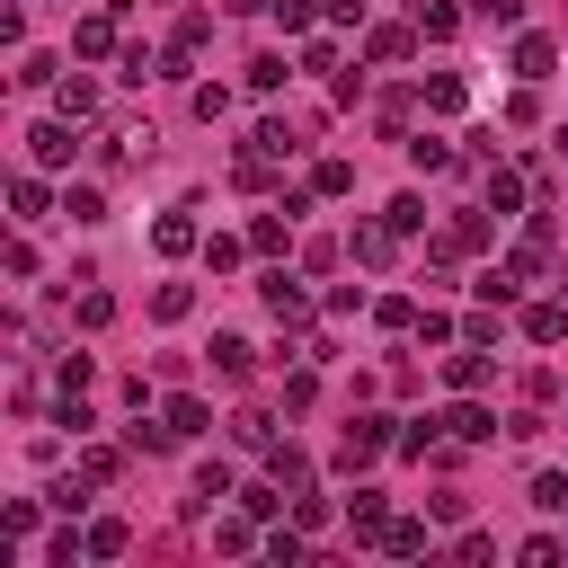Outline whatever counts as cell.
Listing matches in <instances>:
<instances>
[{
    "instance_id": "ee69618b",
    "label": "cell",
    "mask_w": 568,
    "mask_h": 568,
    "mask_svg": "<svg viewBox=\"0 0 568 568\" xmlns=\"http://www.w3.org/2000/svg\"><path fill=\"white\" fill-rule=\"evenodd\" d=\"M240 248H248V231H240V240H222V231H213V240H204V266H213V275H231V266H240Z\"/></svg>"
},
{
    "instance_id": "d590c367",
    "label": "cell",
    "mask_w": 568,
    "mask_h": 568,
    "mask_svg": "<svg viewBox=\"0 0 568 568\" xmlns=\"http://www.w3.org/2000/svg\"><path fill=\"white\" fill-rule=\"evenodd\" d=\"M71 320H80V328H106V320H115V293H98V284H89V293L71 302Z\"/></svg>"
},
{
    "instance_id": "30bf717a",
    "label": "cell",
    "mask_w": 568,
    "mask_h": 568,
    "mask_svg": "<svg viewBox=\"0 0 568 568\" xmlns=\"http://www.w3.org/2000/svg\"><path fill=\"white\" fill-rule=\"evenodd\" d=\"M382 524H390V497H382V488H355V497H346V532H355V541H382Z\"/></svg>"
},
{
    "instance_id": "836d02e7",
    "label": "cell",
    "mask_w": 568,
    "mask_h": 568,
    "mask_svg": "<svg viewBox=\"0 0 568 568\" xmlns=\"http://www.w3.org/2000/svg\"><path fill=\"white\" fill-rule=\"evenodd\" d=\"M346 186H355V160H320L311 169V195H346Z\"/></svg>"
},
{
    "instance_id": "603a6c76",
    "label": "cell",
    "mask_w": 568,
    "mask_h": 568,
    "mask_svg": "<svg viewBox=\"0 0 568 568\" xmlns=\"http://www.w3.org/2000/svg\"><path fill=\"white\" fill-rule=\"evenodd\" d=\"M124 550H133V524L98 515V524H89V559H124Z\"/></svg>"
},
{
    "instance_id": "bcb514c9",
    "label": "cell",
    "mask_w": 568,
    "mask_h": 568,
    "mask_svg": "<svg viewBox=\"0 0 568 568\" xmlns=\"http://www.w3.org/2000/svg\"><path fill=\"white\" fill-rule=\"evenodd\" d=\"M186 106H195V115H204V124H222V115H231V89H213V80H204V89H195V98H186Z\"/></svg>"
},
{
    "instance_id": "74e56055",
    "label": "cell",
    "mask_w": 568,
    "mask_h": 568,
    "mask_svg": "<svg viewBox=\"0 0 568 568\" xmlns=\"http://www.w3.org/2000/svg\"><path fill=\"white\" fill-rule=\"evenodd\" d=\"M240 515H257V524H266V515H284V479H266V488H240Z\"/></svg>"
},
{
    "instance_id": "4fadbf2b",
    "label": "cell",
    "mask_w": 568,
    "mask_h": 568,
    "mask_svg": "<svg viewBox=\"0 0 568 568\" xmlns=\"http://www.w3.org/2000/svg\"><path fill=\"white\" fill-rule=\"evenodd\" d=\"M444 435H453V444H488V435H497V417H488L479 399H453V408H444Z\"/></svg>"
},
{
    "instance_id": "f546056e",
    "label": "cell",
    "mask_w": 568,
    "mask_h": 568,
    "mask_svg": "<svg viewBox=\"0 0 568 568\" xmlns=\"http://www.w3.org/2000/svg\"><path fill=\"white\" fill-rule=\"evenodd\" d=\"M373 320H382L390 337H408V328H417V302H408V293H382V302H373Z\"/></svg>"
},
{
    "instance_id": "5bb4252c",
    "label": "cell",
    "mask_w": 568,
    "mask_h": 568,
    "mask_svg": "<svg viewBox=\"0 0 568 568\" xmlns=\"http://www.w3.org/2000/svg\"><path fill=\"white\" fill-rule=\"evenodd\" d=\"M524 337H532V346H559V337H568V293H559V302H524Z\"/></svg>"
},
{
    "instance_id": "484cf974",
    "label": "cell",
    "mask_w": 568,
    "mask_h": 568,
    "mask_svg": "<svg viewBox=\"0 0 568 568\" xmlns=\"http://www.w3.org/2000/svg\"><path fill=\"white\" fill-rule=\"evenodd\" d=\"M248 151H266V160H275V169H284V160H293V151H302V142H293V124H275V115H266V124H257V133H248Z\"/></svg>"
},
{
    "instance_id": "52a82bcc",
    "label": "cell",
    "mask_w": 568,
    "mask_h": 568,
    "mask_svg": "<svg viewBox=\"0 0 568 568\" xmlns=\"http://www.w3.org/2000/svg\"><path fill=\"white\" fill-rule=\"evenodd\" d=\"M346 257H355V266H390V257H399V231H390V213H382V222H355Z\"/></svg>"
},
{
    "instance_id": "9a60e30c",
    "label": "cell",
    "mask_w": 568,
    "mask_h": 568,
    "mask_svg": "<svg viewBox=\"0 0 568 568\" xmlns=\"http://www.w3.org/2000/svg\"><path fill=\"white\" fill-rule=\"evenodd\" d=\"M550 62H559V44H550V36H515V80H532V89H541V80H550Z\"/></svg>"
},
{
    "instance_id": "11a10c76",
    "label": "cell",
    "mask_w": 568,
    "mask_h": 568,
    "mask_svg": "<svg viewBox=\"0 0 568 568\" xmlns=\"http://www.w3.org/2000/svg\"><path fill=\"white\" fill-rule=\"evenodd\" d=\"M559 151H568V133H559Z\"/></svg>"
},
{
    "instance_id": "ffe728a7",
    "label": "cell",
    "mask_w": 568,
    "mask_h": 568,
    "mask_svg": "<svg viewBox=\"0 0 568 568\" xmlns=\"http://www.w3.org/2000/svg\"><path fill=\"white\" fill-rule=\"evenodd\" d=\"M417 36H426V44L462 36V9H453V0H417Z\"/></svg>"
},
{
    "instance_id": "ab89813d",
    "label": "cell",
    "mask_w": 568,
    "mask_h": 568,
    "mask_svg": "<svg viewBox=\"0 0 568 568\" xmlns=\"http://www.w3.org/2000/svg\"><path fill=\"white\" fill-rule=\"evenodd\" d=\"M266 9H275V27H284V36H302V27H311L328 0H266Z\"/></svg>"
},
{
    "instance_id": "7dc6e473",
    "label": "cell",
    "mask_w": 568,
    "mask_h": 568,
    "mask_svg": "<svg viewBox=\"0 0 568 568\" xmlns=\"http://www.w3.org/2000/svg\"><path fill=\"white\" fill-rule=\"evenodd\" d=\"M293 524H302V532H320V524H328V497H311V488H293Z\"/></svg>"
},
{
    "instance_id": "f5cc1de1",
    "label": "cell",
    "mask_w": 568,
    "mask_h": 568,
    "mask_svg": "<svg viewBox=\"0 0 568 568\" xmlns=\"http://www.w3.org/2000/svg\"><path fill=\"white\" fill-rule=\"evenodd\" d=\"M89 373H98L89 355H62V364H53V382H62V390H89Z\"/></svg>"
},
{
    "instance_id": "e0dca14e",
    "label": "cell",
    "mask_w": 568,
    "mask_h": 568,
    "mask_svg": "<svg viewBox=\"0 0 568 568\" xmlns=\"http://www.w3.org/2000/svg\"><path fill=\"white\" fill-rule=\"evenodd\" d=\"M417 27H364V62H408Z\"/></svg>"
},
{
    "instance_id": "f6af8a7d",
    "label": "cell",
    "mask_w": 568,
    "mask_h": 568,
    "mask_svg": "<svg viewBox=\"0 0 568 568\" xmlns=\"http://www.w3.org/2000/svg\"><path fill=\"white\" fill-rule=\"evenodd\" d=\"M0 532L27 541V532H36V497H9V506H0Z\"/></svg>"
},
{
    "instance_id": "5b68a950",
    "label": "cell",
    "mask_w": 568,
    "mask_h": 568,
    "mask_svg": "<svg viewBox=\"0 0 568 568\" xmlns=\"http://www.w3.org/2000/svg\"><path fill=\"white\" fill-rule=\"evenodd\" d=\"M257 302H266L284 328H302V320H311V293H302V275H284V266H266V275H257Z\"/></svg>"
},
{
    "instance_id": "e575fe53",
    "label": "cell",
    "mask_w": 568,
    "mask_h": 568,
    "mask_svg": "<svg viewBox=\"0 0 568 568\" xmlns=\"http://www.w3.org/2000/svg\"><path fill=\"white\" fill-rule=\"evenodd\" d=\"M186 311H195V284H160L151 293V320H186Z\"/></svg>"
},
{
    "instance_id": "816d5d0a",
    "label": "cell",
    "mask_w": 568,
    "mask_h": 568,
    "mask_svg": "<svg viewBox=\"0 0 568 568\" xmlns=\"http://www.w3.org/2000/svg\"><path fill=\"white\" fill-rule=\"evenodd\" d=\"M0 266H9V284H27V275H36V248H27V240H9V248H0Z\"/></svg>"
},
{
    "instance_id": "cb8c5ba5",
    "label": "cell",
    "mask_w": 568,
    "mask_h": 568,
    "mask_svg": "<svg viewBox=\"0 0 568 568\" xmlns=\"http://www.w3.org/2000/svg\"><path fill=\"white\" fill-rule=\"evenodd\" d=\"M382 550H390V559H417V550H426V524H417V515H390V524H382Z\"/></svg>"
},
{
    "instance_id": "b9f144b4",
    "label": "cell",
    "mask_w": 568,
    "mask_h": 568,
    "mask_svg": "<svg viewBox=\"0 0 568 568\" xmlns=\"http://www.w3.org/2000/svg\"><path fill=\"white\" fill-rule=\"evenodd\" d=\"M62 213H71V222H106V195H98V186H71Z\"/></svg>"
},
{
    "instance_id": "ac0fdd59",
    "label": "cell",
    "mask_w": 568,
    "mask_h": 568,
    "mask_svg": "<svg viewBox=\"0 0 568 568\" xmlns=\"http://www.w3.org/2000/svg\"><path fill=\"white\" fill-rule=\"evenodd\" d=\"M284 231H293V204H275V213H248V248H257V257H275V248H284Z\"/></svg>"
},
{
    "instance_id": "7bdbcfd3",
    "label": "cell",
    "mask_w": 568,
    "mask_h": 568,
    "mask_svg": "<svg viewBox=\"0 0 568 568\" xmlns=\"http://www.w3.org/2000/svg\"><path fill=\"white\" fill-rule=\"evenodd\" d=\"M390 231H399V240L426 231V195H390Z\"/></svg>"
},
{
    "instance_id": "83f0119b",
    "label": "cell",
    "mask_w": 568,
    "mask_h": 568,
    "mask_svg": "<svg viewBox=\"0 0 568 568\" xmlns=\"http://www.w3.org/2000/svg\"><path fill=\"white\" fill-rule=\"evenodd\" d=\"M160 417H169V426H178V444H186V435H204V426H213V408H204V399H186V390H178V399H169V408H160Z\"/></svg>"
},
{
    "instance_id": "d6a6232c",
    "label": "cell",
    "mask_w": 568,
    "mask_h": 568,
    "mask_svg": "<svg viewBox=\"0 0 568 568\" xmlns=\"http://www.w3.org/2000/svg\"><path fill=\"white\" fill-rule=\"evenodd\" d=\"M284 80H293V71H284V53H257V62H248V89H257V98H275Z\"/></svg>"
},
{
    "instance_id": "c3c4849f",
    "label": "cell",
    "mask_w": 568,
    "mask_h": 568,
    "mask_svg": "<svg viewBox=\"0 0 568 568\" xmlns=\"http://www.w3.org/2000/svg\"><path fill=\"white\" fill-rule=\"evenodd\" d=\"M266 559H275V568H302V524H293V532H266Z\"/></svg>"
},
{
    "instance_id": "6da1fadb",
    "label": "cell",
    "mask_w": 568,
    "mask_h": 568,
    "mask_svg": "<svg viewBox=\"0 0 568 568\" xmlns=\"http://www.w3.org/2000/svg\"><path fill=\"white\" fill-rule=\"evenodd\" d=\"M390 444H399V435H390V417H373V408H364V417H346V435H337V470H373Z\"/></svg>"
},
{
    "instance_id": "7a4b0ae2",
    "label": "cell",
    "mask_w": 568,
    "mask_h": 568,
    "mask_svg": "<svg viewBox=\"0 0 568 568\" xmlns=\"http://www.w3.org/2000/svg\"><path fill=\"white\" fill-rule=\"evenodd\" d=\"M71 53H80V62H106V53H124V9H89V18L71 27Z\"/></svg>"
},
{
    "instance_id": "4dcf8cb0",
    "label": "cell",
    "mask_w": 568,
    "mask_h": 568,
    "mask_svg": "<svg viewBox=\"0 0 568 568\" xmlns=\"http://www.w3.org/2000/svg\"><path fill=\"white\" fill-rule=\"evenodd\" d=\"M284 355H293V364H337V337H328V328H302Z\"/></svg>"
},
{
    "instance_id": "d6986e66",
    "label": "cell",
    "mask_w": 568,
    "mask_h": 568,
    "mask_svg": "<svg viewBox=\"0 0 568 568\" xmlns=\"http://www.w3.org/2000/svg\"><path fill=\"white\" fill-rule=\"evenodd\" d=\"M266 479H284V488H311V453H302V444L284 435V444L266 453Z\"/></svg>"
},
{
    "instance_id": "4316f807",
    "label": "cell",
    "mask_w": 568,
    "mask_h": 568,
    "mask_svg": "<svg viewBox=\"0 0 568 568\" xmlns=\"http://www.w3.org/2000/svg\"><path fill=\"white\" fill-rule=\"evenodd\" d=\"M453 160H462V151H453V142H435V133H417V142H408V169H426V178H444Z\"/></svg>"
},
{
    "instance_id": "f1b7e54d",
    "label": "cell",
    "mask_w": 568,
    "mask_h": 568,
    "mask_svg": "<svg viewBox=\"0 0 568 568\" xmlns=\"http://www.w3.org/2000/svg\"><path fill=\"white\" fill-rule=\"evenodd\" d=\"M213 497H231V470H222V462H204V470H195V488H186V515H204Z\"/></svg>"
},
{
    "instance_id": "8fae6325",
    "label": "cell",
    "mask_w": 568,
    "mask_h": 568,
    "mask_svg": "<svg viewBox=\"0 0 568 568\" xmlns=\"http://www.w3.org/2000/svg\"><path fill=\"white\" fill-rule=\"evenodd\" d=\"M204 355H213V373H222V382H248V373H257V346H248V337H231V328H222Z\"/></svg>"
},
{
    "instance_id": "2e32d148",
    "label": "cell",
    "mask_w": 568,
    "mask_h": 568,
    "mask_svg": "<svg viewBox=\"0 0 568 568\" xmlns=\"http://www.w3.org/2000/svg\"><path fill=\"white\" fill-rule=\"evenodd\" d=\"M204 36H213V18H204V9H186V18H178V36H169V71H178V62H195V53H204Z\"/></svg>"
},
{
    "instance_id": "ba28073f",
    "label": "cell",
    "mask_w": 568,
    "mask_h": 568,
    "mask_svg": "<svg viewBox=\"0 0 568 568\" xmlns=\"http://www.w3.org/2000/svg\"><path fill=\"white\" fill-rule=\"evenodd\" d=\"M53 115L89 124V115H98V80H89V71H62V80H53Z\"/></svg>"
},
{
    "instance_id": "7c38bea8",
    "label": "cell",
    "mask_w": 568,
    "mask_h": 568,
    "mask_svg": "<svg viewBox=\"0 0 568 568\" xmlns=\"http://www.w3.org/2000/svg\"><path fill=\"white\" fill-rule=\"evenodd\" d=\"M444 382H453V390H488V382H497V364L462 337V346H453V364H444Z\"/></svg>"
},
{
    "instance_id": "8992f818",
    "label": "cell",
    "mask_w": 568,
    "mask_h": 568,
    "mask_svg": "<svg viewBox=\"0 0 568 568\" xmlns=\"http://www.w3.org/2000/svg\"><path fill=\"white\" fill-rule=\"evenodd\" d=\"M151 248H160V257H195V248H204V231H195V204H169V213L151 222Z\"/></svg>"
},
{
    "instance_id": "d4e9b609",
    "label": "cell",
    "mask_w": 568,
    "mask_h": 568,
    "mask_svg": "<svg viewBox=\"0 0 568 568\" xmlns=\"http://www.w3.org/2000/svg\"><path fill=\"white\" fill-rule=\"evenodd\" d=\"M426 106H435V115H462V106H470L462 71H435V80H426Z\"/></svg>"
},
{
    "instance_id": "9c48e42d",
    "label": "cell",
    "mask_w": 568,
    "mask_h": 568,
    "mask_svg": "<svg viewBox=\"0 0 568 568\" xmlns=\"http://www.w3.org/2000/svg\"><path fill=\"white\" fill-rule=\"evenodd\" d=\"M231 444H240V453H275V444H284L275 408H240V417H231Z\"/></svg>"
},
{
    "instance_id": "3957f363",
    "label": "cell",
    "mask_w": 568,
    "mask_h": 568,
    "mask_svg": "<svg viewBox=\"0 0 568 568\" xmlns=\"http://www.w3.org/2000/svg\"><path fill=\"white\" fill-rule=\"evenodd\" d=\"M80 142H89V133H80L71 115H44V124L27 133V151H36V169H71V151H80Z\"/></svg>"
},
{
    "instance_id": "7402d4cb",
    "label": "cell",
    "mask_w": 568,
    "mask_h": 568,
    "mask_svg": "<svg viewBox=\"0 0 568 568\" xmlns=\"http://www.w3.org/2000/svg\"><path fill=\"white\" fill-rule=\"evenodd\" d=\"M9 213H18V222H44V213H53L44 178H9Z\"/></svg>"
},
{
    "instance_id": "1f68e13d",
    "label": "cell",
    "mask_w": 568,
    "mask_h": 568,
    "mask_svg": "<svg viewBox=\"0 0 568 568\" xmlns=\"http://www.w3.org/2000/svg\"><path fill=\"white\" fill-rule=\"evenodd\" d=\"M115 470H124V453H115V444H80V479H98V488H106Z\"/></svg>"
},
{
    "instance_id": "277c9868",
    "label": "cell",
    "mask_w": 568,
    "mask_h": 568,
    "mask_svg": "<svg viewBox=\"0 0 568 568\" xmlns=\"http://www.w3.org/2000/svg\"><path fill=\"white\" fill-rule=\"evenodd\" d=\"M497 231H488V204H470V213H453L444 231H435V257H479Z\"/></svg>"
},
{
    "instance_id": "8d00e7d4",
    "label": "cell",
    "mask_w": 568,
    "mask_h": 568,
    "mask_svg": "<svg viewBox=\"0 0 568 568\" xmlns=\"http://www.w3.org/2000/svg\"><path fill=\"white\" fill-rule=\"evenodd\" d=\"M311 399H320V364H293L284 373V408H311Z\"/></svg>"
},
{
    "instance_id": "f907efd6",
    "label": "cell",
    "mask_w": 568,
    "mask_h": 568,
    "mask_svg": "<svg viewBox=\"0 0 568 568\" xmlns=\"http://www.w3.org/2000/svg\"><path fill=\"white\" fill-rule=\"evenodd\" d=\"M470 18H479V27H515V18H524V0H470Z\"/></svg>"
},
{
    "instance_id": "60d3db41",
    "label": "cell",
    "mask_w": 568,
    "mask_h": 568,
    "mask_svg": "<svg viewBox=\"0 0 568 568\" xmlns=\"http://www.w3.org/2000/svg\"><path fill=\"white\" fill-rule=\"evenodd\" d=\"M53 80H62L53 53H27V62H18V89H53Z\"/></svg>"
},
{
    "instance_id": "44dd1931",
    "label": "cell",
    "mask_w": 568,
    "mask_h": 568,
    "mask_svg": "<svg viewBox=\"0 0 568 568\" xmlns=\"http://www.w3.org/2000/svg\"><path fill=\"white\" fill-rule=\"evenodd\" d=\"M524 169H488V213H524Z\"/></svg>"
},
{
    "instance_id": "db71d44e",
    "label": "cell",
    "mask_w": 568,
    "mask_h": 568,
    "mask_svg": "<svg viewBox=\"0 0 568 568\" xmlns=\"http://www.w3.org/2000/svg\"><path fill=\"white\" fill-rule=\"evenodd\" d=\"M248 524H257V515H240V524H213V541H222V550H257V532H248Z\"/></svg>"
},
{
    "instance_id": "f35d334b",
    "label": "cell",
    "mask_w": 568,
    "mask_h": 568,
    "mask_svg": "<svg viewBox=\"0 0 568 568\" xmlns=\"http://www.w3.org/2000/svg\"><path fill=\"white\" fill-rule=\"evenodd\" d=\"M532 506H541V515H568V470H541V479H532Z\"/></svg>"
},
{
    "instance_id": "681fc988",
    "label": "cell",
    "mask_w": 568,
    "mask_h": 568,
    "mask_svg": "<svg viewBox=\"0 0 568 568\" xmlns=\"http://www.w3.org/2000/svg\"><path fill=\"white\" fill-rule=\"evenodd\" d=\"M559 550H568V541H559V532H532V541H524V550H515V559H524V568H550V559H559Z\"/></svg>"
}]
</instances>
